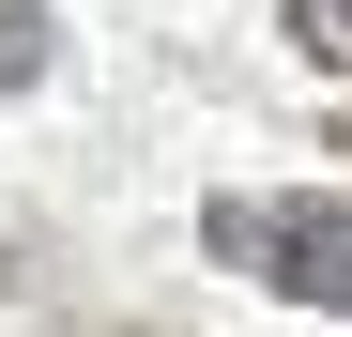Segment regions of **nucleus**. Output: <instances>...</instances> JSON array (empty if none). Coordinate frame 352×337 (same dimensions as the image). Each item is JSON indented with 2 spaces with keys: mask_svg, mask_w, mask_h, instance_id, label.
Returning <instances> with one entry per match:
<instances>
[{
  "mask_svg": "<svg viewBox=\"0 0 352 337\" xmlns=\"http://www.w3.org/2000/svg\"><path fill=\"white\" fill-rule=\"evenodd\" d=\"M199 246L276 307H352V199H307V184H230L199 199Z\"/></svg>",
  "mask_w": 352,
  "mask_h": 337,
  "instance_id": "nucleus-1",
  "label": "nucleus"
},
{
  "mask_svg": "<svg viewBox=\"0 0 352 337\" xmlns=\"http://www.w3.org/2000/svg\"><path fill=\"white\" fill-rule=\"evenodd\" d=\"M276 16H291V46H307L322 77H352V0H276Z\"/></svg>",
  "mask_w": 352,
  "mask_h": 337,
  "instance_id": "nucleus-2",
  "label": "nucleus"
},
{
  "mask_svg": "<svg viewBox=\"0 0 352 337\" xmlns=\"http://www.w3.org/2000/svg\"><path fill=\"white\" fill-rule=\"evenodd\" d=\"M46 77V0H0V92Z\"/></svg>",
  "mask_w": 352,
  "mask_h": 337,
  "instance_id": "nucleus-3",
  "label": "nucleus"
},
{
  "mask_svg": "<svg viewBox=\"0 0 352 337\" xmlns=\"http://www.w3.org/2000/svg\"><path fill=\"white\" fill-rule=\"evenodd\" d=\"M337 153H352V107H337Z\"/></svg>",
  "mask_w": 352,
  "mask_h": 337,
  "instance_id": "nucleus-4",
  "label": "nucleus"
}]
</instances>
